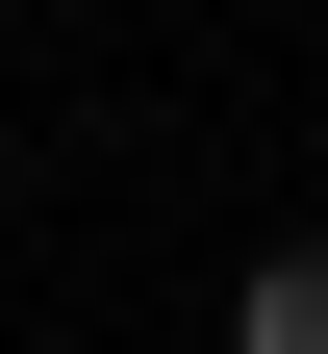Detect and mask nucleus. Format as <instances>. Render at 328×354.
<instances>
[{
	"instance_id": "f257e3e1",
	"label": "nucleus",
	"mask_w": 328,
	"mask_h": 354,
	"mask_svg": "<svg viewBox=\"0 0 328 354\" xmlns=\"http://www.w3.org/2000/svg\"><path fill=\"white\" fill-rule=\"evenodd\" d=\"M227 354H328V253H253L227 279Z\"/></svg>"
},
{
	"instance_id": "f03ea898",
	"label": "nucleus",
	"mask_w": 328,
	"mask_h": 354,
	"mask_svg": "<svg viewBox=\"0 0 328 354\" xmlns=\"http://www.w3.org/2000/svg\"><path fill=\"white\" fill-rule=\"evenodd\" d=\"M0 203H26V127H0Z\"/></svg>"
}]
</instances>
